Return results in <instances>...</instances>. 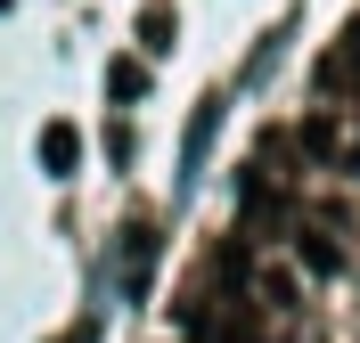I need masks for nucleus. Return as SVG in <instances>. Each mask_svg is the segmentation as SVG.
I'll use <instances>...</instances> for the list:
<instances>
[{"instance_id": "1", "label": "nucleus", "mask_w": 360, "mask_h": 343, "mask_svg": "<svg viewBox=\"0 0 360 343\" xmlns=\"http://www.w3.org/2000/svg\"><path fill=\"white\" fill-rule=\"evenodd\" d=\"M319 82H328V90H360V8H352V25H344V41L319 58Z\"/></svg>"}, {"instance_id": "2", "label": "nucleus", "mask_w": 360, "mask_h": 343, "mask_svg": "<svg viewBox=\"0 0 360 343\" xmlns=\"http://www.w3.org/2000/svg\"><path fill=\"white\" fill-rule=\"evenodd\" d=\"M148 278H156V229H123V295H148Z\"/></svg>"}, {"instance_id": "3", "label": "nucleus", "mask_w": 360, "mask_h": 343, "mask_svg": "<svg viewBox=\"0 0 360 343\" xmlns=\"http://www.w3.org/2000/svg\"><path fill=\"white\" fill-rule=\"evenodd\" d=\"M74 163H82V131L74 123H41V172L49 180H74Z\"/></svg>"}, {"instance_id": "4", "label": "nucleus", "mask_w": 360, "mask_h": 343, "mask_svg": "<svg viewBox=\"0 0 360 343\" xmlns=\"http://www.w3.org/2000/svg\"><path fill=\"white\" fill-rule=\"evenodd\" d=\"M213 131H221V98H205L197 114H188V139H180V172H197L205 147H213Z\"/></svg>"}, {"instance_id": "5", "label": "nucleus", "mask_w": 360, "mask_h": 343, "mask_svg": "<svg viewBox=\"0 0 360 343\" xmlns=\"http://www.w3.org/2000/svg\"><path fill=\"white\" fill-rule=\"evenodd\" d=\"M172 33H180V17L164 8V0H148V8H139V49H148V58H164V49H172Z\"/></svg>"}, {"instance_id": "6", "label": "nucleus", "mask_w": 360, "mask_h": 343, "mask_svg": "<svg viewBox=\"0 0 360 343\" xmlns=\"http://www.w3.org/2000/svg\"><path fill=\"white\" fill-rule=\"evenodd\" d=\"M139 90H148V66H139V58H115V66H107V98H115V107H131Z\"/></svg>"}, {"instance_id": "7", "label": "nucleus", "mask_w": 360, "mask_h": 343, "mask_svg": "<svg viewBox=\"0 0 360 343\" xmlns=\"http://www.w3.org/2000/svg\"><path fill=\"white\" fill-rule=\"evenodd\" d=\"M303 262H311V270H336L344 253H336V246H328V229H303Z\"/></svg>"}, {"instance_id": "8", "label": "nucleus", "mask_w": 360, "mask_h": 343, "mask_svg": "<svg viewBox=\"0 0 360 343\" xmlns=\"http://www.w3.org/2000/svg\"><path fill=\"white\" fill-rule=\"evenodd\" d=\"M66 343H98V319H82V327H74V335Z\"/></svg>"}]
</instances>
